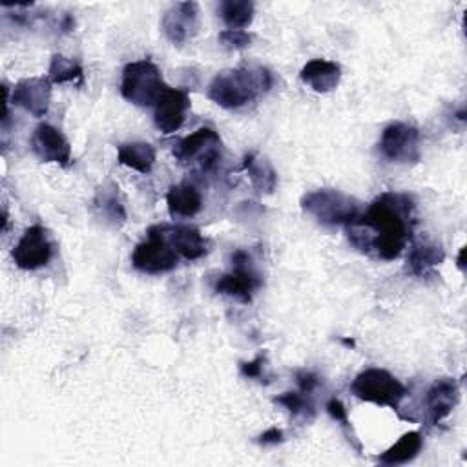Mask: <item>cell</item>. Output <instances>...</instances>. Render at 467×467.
<instances>
[{
	"label": "cell",
	"instance_id": "obj_1",
	"mask_svg": "<svg viewBox=\"0 0 467 467\" xmlns=\"http://www.w3.org/2000/svg\"><path fill=\"white\" fill-rule=\"evenodd\" d=\"M414 212L416 204L409 193L385 192L347 224L348 239L363 254L392 261L412 239Z\"/></svg>",
	"mask_w": 467,
	"mask_h": 467
},
{
	"label": "cell",
	"instance_id": "obj_2",
	"mask_svg": "<svg viewBox=\"0 0 467 467\" xmlns=\"http://www.w3.org/2000/svg\"><path fill=\"white\" fill-rule=\"evenodd\" d=\"M272 88L266 67H235L217 73L208 86V99L221 108L237 109Z\"/></svg>",
	"mask_w": 467,
	"mask_h": 467
},
{
	"label": "cell",
	"instance_id": "obj_3",
	"mask_svg": "<svg viewBox=\"0 0 467 467\" xmlns=\"http://www.w3.org/2000/svg\"><path fill=\"white\" fill-rule=\"evenodd\" d=\"M301 208L327 226H347L361 213L359 202L356 199L332 188H321L305 193L301 197Z\"/></svg>",
	"mask_w": 467,
	"mask_h": 467
},
{
	"label": "cell",
	"instance_id": "obj_4",
	"mask_svg": "<svg viewBox=\"0 0 467 467\" xmlns=\"http://www.w3.org/2000/svg\"><path fill=\"white\" fill-rule=\"evenodd\" d=\"M166 88L159 67L151 60H135L122 69L120 93L135 106H155Z\"/></svg>",
	"mask_w": 467,
	"mask_h": 467
},
{
	"label": "cell",
	"instance_id": "obj_5",
	"mask_svg": "<svg viewBox=\"0 0 467 467\" xmlns=\"http://www.w3.org/2000/svg\"><path fill=\"white\" fill-rule=\"evenodd\" d=\"M350 390L356 398L376 405L390 407L398 410L401 400L407 396L405 385L396 379L389 370L370 367L361 370L350 383Z\"/></svg>",
	"mask_w": 467,
	"mask_h": 467
},
{
	"label": "cell",
	"instance_id": "obj_6",
	"mask_svg": "<svg viewBox=\"0 0 467 467\" xmlns=\"http://www.w3.org/2000/svg\"><path fill=\"white\" fill-rule=\"evenodd\" d=\"M179 254L166 237L164 224L148 228V237L140 241L131 254V265L142 274H164L177 266Z\"/></svg>",
	"mask_w": 467,
	"mask_h": 467
},
{
	"label": "cell",
	"instance_id": "obj_7",
	"mask_svg": "<svg viewBox=\"0 0 467 467\" xmlns=\"http://www.w3.org/2000/svg\"><path fill=\"white\" fill-rule=\"evenodd\" d=\"M173 155L181 164L210 171L221 159V137L212 128H199L179 140Z\"/></svg>",
	"mask_w": 467,
	"mask_h": 467
},
{
	"label": "cell",
	"instance_id": "obj_8",
	"mask_svg": "<svg viewBox=\"0 0 467 467\" xmlns=\"http://www.w3.org/2000/svg\"><path fill=\"white\" fill-rule=\"evenodd\" d=\"M379 150L390 162L414 164L420 161V131L407 122H390L379 139Z\"/></svg>",
	"mask_w": 467,
	"mask_h": 467
},
{
	"label": "cell",
	"instance_id": "obj_9",
	"mask_svg": "<svg viewBox=\"0 0 467 467\" xmlns=\"http://www.w3.org/2000/svg\"><path fill=\"white\" fill-rule=\"evenodd\" d=\"M234 268L223 274L215 283V292L230 296L241 303H250L254 292L261 286L259 275L250 266V255L244 250H237L232 255Z\"/></svg>",
	"mask_w": 467,
	"mask_h": 467
},
{
	"label": "cell",
	"instance_id": "obj_10",
	"mask_svg": "<svg viewBox=\"0 0 467 467\" xmlns=\"http://www.w3.org/2000/svg\"><path fill=\"white\" fill-rule=\"evenodd\" d=\"M53 248L42 224L29 226L15 244L11 257L22 270H38L49 263Z\"/></svg>",
	"mask_w": 467,
	"mask_h": 467
},
{
	"label": "cell",
	"instance_id": "obj_11",
	"mask_svg": "<svg viewBox=\"0 0 467 467\" xmlns=\"http://www.w3.org/2000/svg\"><path fill=\"white\" fill-rule=\"evenodd\" d=\"M51 80L47 77H29L15 84L11 102L33 117H44L51 102Z\"/></svg>",
	"mask_w": 467,
	"mask_h": 467
},
{
	"label": "cell",
	"instance_id": "obj_12",
	"mask_svg": "<svg viewBox=\"0 0 467 467\" xmlns=\"http://www.w3.org/2000/svg\"><path fill=\"white\" fill-rule=\"evenodd\" d=\"M31 150L44 162L60 166L71 164V146L67 139L51 124H38L31 135Z\"/></svg>",
	"mask_w": 467,
	"mask_h": 467
},
{
	"label": "cell",
	"instance_id": "obj_13",
	"mask_svg": "<svg viewBox=\"0 0 467 467\" xmlns=\"http://www.w3.org/2000/svg\"><path fill=\"white\" fill-rule=\"evenodd\" d=\"M197 26H199L197 2H179L171 5L161 20L162 33L175 46H182L190 36H193L197 31Z\"/></svg>",
	"mask_w": 467,
	"mask_h": 467
},
{
	"label": "cell",
	"instance_id": "obj_14",
	"mask_svg": "<svg viewBox=\"0 0 467 467\" xmlns=\"http://www.w3.org/2000/svg\"><path fill=\"white\" fill-rule=\"evenodd\" d=\"M188 108H190V97L186 91L166 88L159 97V100L155 102V111H153L155 126L166 135L175 133L184 124Z\"/></svg>",
	"mask_w": 467,
	"mask_h": 467
},
{
	"label": "cell",
	"instance_id": "obj_15",
	"mask_svg": "<svg viewBox=\"0 0 467 467\" xmlns=\"http://www.w3.org/2000/svg\"><path fill=\"white\" fill-rule=\"evenodd\" d=\"M460 400V387L452 378L436 379L425 394V423L427 427L438 425L445 420Z\"/></svg>",
	"mask_w": 467,
	"mask_h": 467
},
{
	"label": "cell",
	"instance_id": "obj_16",
	"mask_svg": "<svg viewBox=\"0 0 467 467\" xmlns=\"http://www.w3.org/2000/svg\"><path fill=\"white\" fill-rule=\"evenodd\" d=\"M164 232L179 257L186 261H195L208 252V241L202 237L199 228L190 224H164Z\"/></svg>",
	"mask_w": 467,
	"mask_h": 467
},
{
	"label": "cell",
	"instance_id": "obj_17",
	"mask_svg": "<svg viewBox=\"0 0 467 467\" xmlns=\"http://www.w3.org/2000/svg\"><path fill=\"white\" fill-rule=\"evenodd\" d=\"M299 78L306 86H310L314 91L327 93V91H332L339 84L341 67H339V64H336L332 60L312 58L301 67Z\"/></svg>",
	"mask_w": 467,
	"mask_h": 467
},
{
	"label": "cell",
	"instance_id": "obj_18",
	"mask_svg": "<svg viewBox=\"0 0 467 467\" xmlns=\"http://www.w3.org/2000/svg\"><path fill=\"white\" fill-rule=\"evenodd\" d=\"M166 204L171 217H193L202 206V197L193 184L181 182L170 186Z\"/></svg>",
	"mask_w": 467,
	"mask_h": 467
},
{
	"label": "cell",
	"instance_id": "obj_19",
	"mask_svg": "<svg viewBox=\"0 0 467 467\" xmlns=\"http://www.w3.org/2000/svg\"><path fill=\"white\" fill-rule=\"evenodd\" d=\"M445 259V252L441 244L434 241H416L407 257V270L412 275H427L434 266L441 265Z\"/></svg>",
	"mask_w": 467,
	"mask_h": 467
},
{
	"label": "cell",
	"instance_id": "obj_20",
	"mask_svg": "<svg viewBox=\"0 0 467 467\" xmlns=\"http://www.w3.org/2000/svg\"><path fill=\"white\" fill-rule=\"evenodd\" d=\"M93 208L99 212L100 217H104L106 223L113 226H120L126 221V210L119 197V186L111 181H106L97 188L93 197Z\"/></svg>",
	"mask_w": 467,
	"mask_h": 467
},
{
	"label": "cell",
	"instance_id": "obj_21",
	"mask_svg": "<svg viewBox=\"0 0 467 467\" xmlns=\"http://www.w3.org/2000/svg\"><path fill=\"white\" fill-rule=\"evenodd\" d=\"M243 168L248 173V179L257 193L261 195L274 193L277 186V173L265 157L257 153H246L243 159Z\"/></svg>",
	"mask_w": 467,
	"mask_h": 467
},
{
	"label": "cell",
	"instance_id": "obj_22",
	"mask_svg": "<svg viewBox=\"0 0 467 467\" xmlns=\"http://www.w3.org/2000/svg\"><path fill=\"white\" fill-rule=\"evenodd\" d=\"M423 447V436L418 431L405 432L394 445H390L378 462L383 465H401L418 456Z\"/></svg>",
	"mask_w": 467,
	"mask_h": 467
},
{
	"label": "cell",
	"instance_id": "obj_23",
	"mask_svg": "<svg viewBox=\"0 0 467 467\" xmlns=\"http://www.w3.org/2000/svg\"><path fill=\"white\" fill-rule=\"evenodd\" d=\"M117 159L139 173H150L155 162V148L148 142H126L119 146Z\"/></svg>",
	"mask_w": 467,
	"mask_h": 467
},
{
	"label": "cell",
	"instance_id": "obj_24",
	"mask_svg": "<svg viewBox=\"0 0 467 467\" xmlns=\"http://www.w3.org/2000/svg\"><path fill=\"white\" fill-rule=\"evenodd\" d=\"M255 5L250 0H224L219 4V15L228 29H243L252 24Z\"/></svg>",
	"mask_w": 467,
	"mask_h": 467
},
{
	"label": "cell",
	"instance_id": "obj_25",
	"mask_svg": "<svg viewBox=\"0 0 467 467\" xmlns=\"http://www.w3.org/2000/svg\"><path fill=\"white\" fill-rule=\"evenodd\" d=\"M47 78L51 80V84H62V82L82 84L84 71L77 60L67 58L64 55H53L47 69Z\"/></svg>",
	"mask_w": 467,
	"mask_h": 467
},
{
	"label": "cell",
	"instance_id": "obj_26",
	"mask_svg": "<svg viewBox=\"0 0 467 467\" xmlns=\"http://www.w3.org/2000/svg\"><path fill=\"white\" fill-rule=\"evenodd\" d=\"M277 405H283L294 418H303L306 421L314 420L316 416V407L310 398V394L305 392H283L281 396L274 398Z\"/></svg>",
	"mask_w": 467,
	"mask_h": 467
},
{
	"label": "cell",
	"instance_id": "obj_27",
	"mask_svg": "<svg viewBox=\"0 0 467 467\" xmlns=\"http://www.w3.org/2000/svg\"><path fill=\"white\" fill-rule=\"evenodd\" d=\"M219 42L226 47V49H244L250 46L252 42V35L246 33L244 29H224L219 33Z\"/></svg>",
	"mask_w": 467,
	"mask_h": 467
},
{
	"label": "cell",
	"instance_id": "obj_28",
	"mask_svg": "<svg viewBox=\"0 0 467 467\" xmlns=\"http://www.w3.org/2000/svg\"><path fill=\"white\" fill-rule=\"evenodd\" d=\"M327 412H328L336 421H339V425L345 429V432H347L348 440H350V441H354V447H356L358 451H361L359 443L356 441V436H350L352 429H350V421H348V416H347V409H345V405H343L337 398H330V400H328V403H327Z\"/></svg>",
	"mask_w": 467,
	"mask_h": 467
},
{
	"label": "cell",
	"instance_id": "obj_29",
	"mask_svg": "<svg viewBox=\"0 0 467 467\" xmlns=\"http://www.w3.org/2000/svg\"><path fill=\"white\" fill-rule=\"evenodd\" d=\"M265 368H266V356L265 354H257L252 361L241 363V374L244 378H250V379L263 381L266 378Z\"/></svg>",
	"mask_w": 467,
	"mask_h": 467
},
{
	"label": "cell",
	"instance_id": "obj_30",
	"mask_svg": "<svg viewBox=\"0 0 467 467\" xmlns=\"http://www.w3.org/2000/svg\"><path fill=\"white\" fill-rule=\"evenodd\" d=\"M296 381L299 385V390L305 392V394H310L314 392V389L319 385V378L314 374V372H308V370H301L296 374Z\"/></svg>",
	"mask_w": 467,
	"mask_h": 467
},
{
	"label": "cell",
	"instance_id": "obj_31",
	"mask_svg": "<svg viewBox=\"0 0 467 467\" xmlns=\"http://www.w3.org/2000/svg\"><path fill=\"white\" fill-rule=\"evenodd\" d=\"M283 440H285L283 431L277 429V427H272V429L265 431V432L259 436L257 441H259L261 445H277V443H283Z\"/></svg>",
	"mask_w": 467,
	"mask_h": 467
},
{
	"label": "cell",
	"instance_id": "obj_32",
	"mask_svg": "<svg viewBox=\"0 0 467 467\" xmlns=\"http://www.w3.org/2000/svg\"><path fill=\"white\" fill-rule=\"evenodd\" d=\"M463 248L460 250V254H458V266H460V270H463Z\"/></svg>",
	"mask_w": 467,
	"mask_h": 467
}]
</instances>
